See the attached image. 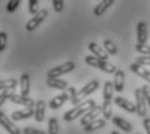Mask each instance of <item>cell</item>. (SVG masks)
<instances>
[{
	"mask_svg": "<svg viewBox=\"0 0 150 134\" xmlns=\"http://www.w3.org/2000/svg\"><path fill=\"white\" fill-rule=\"evenodd\" d=\"M96 102L93 100V99H88V100H83L82 103L77 104L73 107V109H69L68 112L64 113V116H63V120L67 122H71L73 121V120L79 119V117H82L83 115H85L88 111H90L93 107H96Z\"/></svg>",
	"mask_w": 150,
	"mask_h": 134,
	"instance_id": "6da1fadb",
	"label": "cell"
},
{
	"mask_svg": "<svg viewBox=\"0 0 150 134\" xmlns=\"http://www.w3.org/2000/svg\"><path fill=\"white\" fill-rule=\"evenodd\" d=\"M98 87H99V82L97 81V79H93V81H90L89 83H86L85 86L82 87L81 90L77 91V94L74 96H72L71 99H69V102H71V104L73 105H77L80 103H82V100L86 98V96H89L90 94H93L94 91H96Z\"/></svg>",
	"mask_w": 150,
	"mask_h": 134,
	"instance_id": "7a4b0ae2",
	"label": "cell"
},
{
	"mask_svg": "<svg viewBox=\"0 0 150 134\" xmlns=\"http://www.w3.org/2000/svg\"><path fill=\"white\" fill-rule=\"evenodd\" d=\"M85 62L88 65H90V67H94V68H98V69H100L102 72L105 73H108V74H112V73H116V67H115L114 64H111V62H108L107 60H100L96 58L94 55H90V56H86L85 58Z\"/></svg>",
	"mask_w": 150,
	"mask_h": 134,
	"instance_id": "3957f363",
	"label": "cell"
},
{
	"mask_svg": "<svg viewBox=\"0 0 150 134\" xmlns=\"http://www.w3.org/2000/svg\"><path fill=\"white\" fill-rule=\"evenodd\" d=\"M76 68V64L73 61H67L64 64L59 65V67H55L52 69H50L47 72V78H57V77L67 74V73H71L72 70Z\"/></svg>",
	"mask_w": 150,
	"mask_h": 134,
	"instance_id": "277c9868",
	"label": "cell"
},
{
	"mask_svg": "<svg viewBox=\"0 0 150 134\" xmlns=\"http://www.w3.org/2000/svg\"><path fill=\"white\" fill-rule=\"evenodd\" d=\"M48 16V11L47 9H41L38 11V13L37 15H34L33 17H31L30 20L26 22V26H25V29H26L28 31H34L37 29V27L39 26V25L42 24L43 21H45L46 18H47Z\"/></svg>",
	"mask_w": 150,
	"mask_h": 134,
	"instance_id": "5b68a950",
	"label": "cell"
},
{
	"mask_svg": "<svg viewBox=\"0 0 150 134\" xmlns=\"http://www.w3.org/2000/svg\"><path fill=\"white\" fill-rule=\"evenodd\" d=\"M134 98H136V108H137V115L140 117H146V112H148V103L146 99L142 94L141 89L134 90Z\"/></svg>",
	"mask_w": 150,
	"mask_h": 134,
	"instance_id": "8992f818",
	"label": "cell"
},
{
	"mask_svg": "<svg viewBox=\"0 0 150 134\" xmlns=\"http://www.w3.org/2000/svg\"><path fill=\"white\" fill-rule=\"evenodd\" d=\"M0 125L9 134H21V130L13 124L12 120H9L7 117V115L3 111H0Z\"/></svg>",
	"mask_w": 150,
	"mask_h": 134,
	"instance_id": "52a82bcc",
	"label": "cell"
},
{
	"mask_svg": "<svg viewBox=\"0 0 150 134\" xmlns=\"http://www.w3.org/2000/svg\"><path fill=\"white\" fill-rule=\"evenodd\" d=\"M100 113H102V105H96V107H93L90 111H88L81 117V125L82 126H86V125L90 124L91 121L97 120Z\"/></svg>",
	"mask_w": 150,
	"mask_h": 134,
	"instance_id": "ba28073f",
	"label": "cell"
},
{
	"mask_svg": "<svg viewBox=\"0 0 150 134\" xmlns=\"http://www.w3.org/2000/svg\"><path fill=\"white\" fill-rule=\"evenodd\" d=\"M9 100L12 102V103H14V104L25 105L26 108H34V107H35V103H37V102H34L30 96H25V95H21V94H20V95L14 94Z\"/></svg>",
	"mask_w": 150,
	"mask_h": 134,
	"instance_id": "9c48e42d",
	"label": "cell"
},
{
	"mask_svg": "<svg viewBox=\"0 0 150 134\" xmlns=\"http://www.w3.org/2000/svg\"><path fill=\"white\" fill-rule=\"evenodd\" d=\"M115 104L117 105V107H120L122 109L127 111V112L129 113H137V108H136V104H133L132 102L127 100V99L122 98V96H116V98L114 99Z\"/></svg>",
	"mask_w": 150,
	"mask_h": 134,
	"instance_id": "30bf717a",
	"label": "cell"
},
{
	"mask_svg": "<svg viewBox=\"0 0 150 134\" xmlns=\"http://www.w3.org/2000/svg\"><path fill=\"white\" fill-rule=\"evenodd\" d=\"M35 111L34 108H26V109H20V111H14V112L11 115L13 121H22V120L30 119L31 116H34Z\"/></svg>",
	"mask_w": 150,
	"mask_h": 134,
	"instance_id": "8fae6325",
	"label": "cell"
},
{
	"mask_svg": "<svg viewBox=\"0 0 150 134\" xmlns=\"http://www.w3.org/2000/svg\"><path fill=\"white\" fill-rule=\"evenodd\" d=\"M131 70L133 73H136L138 77H141L142 79H145L148 83H150V70H148L146 68H144L142 65L137 64V62H133V64H131Z\"/></svg>",
	"mask_w": 150,
	"mask_h": 134,
	"instance_id": "7c38bea8",
	"label": "cell"
},
{
	"mask_svg": "<svg viewBox=\"0 0 150 134\" xmlns=\"http://www.w3.org/2000/svg\"><path fill=\"white\" fill-rule=\"evenodd\" d=\"M89 51H90L91 53H93L96 58L100 59V60H108V53L107 51L105 50L103 47H99L97 43H94V42H91V43H89L88 46Z\"/></svg>",
	"mask_w": 150,
	"mask_h": 134,
	"instance_id": "4fadbf2b",
	"label": "cell"
},
{
	"mask_svg": "<svg viewBox=\"0 0 150 134\" xmlns=\"http://www.w3.org/2000/svg\"><path fill=\"white\" fill-rule=\"evenodd\" d=\"M69 94L67 93H63V94H60V95H56L54 99H51L50 100V103H48V105H50V108L51 109H59L60 107H63L64 105V103L67 100H69Z\"/></svg>",
	"mask_w": 150,
	"mask_h": 134,
	"instance_id": "5bb4252c",
	"label": "cell"
},
{
	"mask_svg": "<svg viewBox=\"0 0 150 134\" xmlns=\"http://www.w3.org/2000/svg\"><path fill=\"white\" fill-rule=\"evenodd\" d=\"M146 42H148V25L141 21L137 24V43L145 44Z\"/></svg>",
	"mask_w": 150,
	"mask_h": 134,
	"instance_id": "9a60e30c",
	"label": "cell"
},
{
	"mask_svg": "<svg viewBox=\"0 0 150 134\" xmlns=\"http://www.w3.org/2000/svg\"><path fill=\"white\" fill-rule=\"evenodd\" d=\"M112 124H114L115 126H117L119 129H122L123 132H125V133H131L132 130H133V126H132L127 120L122 119L120 116H114V117H112Z\"/></svg>",
	"mask_w": 150,
	"mask_h": 134,
	"instance_id": "2e32d148",
	"label": "cell"
},
{
	"mask_svg": "<svg viewBox=\"0 0 150 134\" xmlns=\"http://www.w3.org/2000/svg\"><path fill=\"white\" fill-rule=\"evenodd\" d=\"M46 83H47L48 87L55 89V90H67L68 89V82L60 78H47Z\"/></svg>",
	"mask_w": 150,
	"mask_h": 134,
	"instance_id": "e0dca14e",
	"label": "cell"
},
{
	"mask_svg": "<svg viewBox=\"0 0 150 134\" xmlns=\"http://www.w3.org/2000/svg\"><path fill=\"white\" fill-rule=\"evenodd\" d=\"M124 82H125V74L123 70L117 69L115 73V79H114V89L117 93H122L124 90Z\"/></svg>",
	"mask_w": 150,
	"mask_h": 134,
	"instance_id": "ac0fdd59",
	"label": "cell"
},
{
	"mask_svg": "<svg viewBox=\"0 0 150 134\" xmlns=\"http://www.w3.org/2000/svg\"><path fill=\"white\" fill-rule=\"evenodd\" d=\"M34 117H35L37 122H42L43 119H45V113H46V102L45 100H38L35 103V107H34Z\"/></svg>",
	"mask_w": 150,
	"mask_h": 134,
	"instance_id": "d6986e66",
	"label": "cell"
},
{
	"mask_svg": "<svg viewBox=\"0 0 150 134\" xmlns=\"http://www.w3.org/2000/svg\"><path fill=\"white\" fill-rule=\"evenodd\" d=\"M114 3H115V0H102V1H100L98 5H96V8H94V11H93L94 16L99 17V16L105 15V12L114 4Z\"/></svg>",
	"mask_w": 150,
	"mask_h": 134,
	"instance_id": "ffe728a7",
	"label": "cell"
},
{
	"mask_svg": "<svg viewBox=\"0 0 150 134\" xmlns=\"http://www.w3.org/2000/svg\"><path fill=\"white\" fill-rule=\"evenodd\" d=\"M20 86H21V95L29 96L30 93V76L28 73H24L20 78Z\"/></svg>",
	"mask_w": 150,
	"mask_h": 134,
	"instance_id": "44dd1931",
	"label": "cell"
},
{
	"mask_svg": "<svg viewBox=\"0 0 150 134\" xmlns=\"http://www.w3.org/2000/svg\"><path fill=\"white\" fill-rule=\"evenodd\" d=\"M106 126V120H94V121H91L90 124H88L86 126H83V130H85L86 133H91V132H96V130H99L102 129V128Z\"/></svg>",
	"mask_w": 150,
	"mask_h": 134,
	"instance_id": "7402d4cb",
	"label": "cell"
},
{
	"mask_svg": "<svg viewBox=\"0 0 150 134\" xmlns=\"http://www.w3.org/2000/svg\"><path fill=\"white\" fill-rule=\"evenodd\" d=\"M114 83L112 82H105L103 85V102H112L114 99Z\"/></svg>",
	"mask_w": 150,
	"mask_h": 134,
	"instance_id": "603a6c76",
	"label": "cell"
},
{
	"mask_svg": "<svg viewBox=\"0 0 150 134\" xmlns=\"http://www.w3.org/2000/svg\"><path fill=\"white\" fill-rule=\"evenodd\" d=\"M18 81L14 78H7V79H0V91H4L8 89H14L17 86Z\"/></svg>",
	"mask_w": 150,
	"mask_h": 134,
	"instance_id": "cb8c5ba5",
	"label": "cell"
},
{
	"mask_svg": "<svg viewBox=\"0 0 150 134\" xmlns=\"http://www.w3.org/2000/svg\"><path fill=\"white\" fill-rule=\"evenodd\" d=\"M103 48L107 51L108 55H116V53H117L116 44H115L112 41H110V39H106V41L103 42Z\"/></svg>",
	"mask_w": 150,
	"mask_h": 134,
	"instance_id": "d4e9b609",
	"label": "cell"
},
{
	"mask_svg": "<svg viewBox=\"0 0 150 134\" xmlns=\"http://www.w3.org/2000/svg\"><path fill=\"white\" fill-rule=\"evenodd\" d=\"M102 113L105 116V120H110L112 117V102H103Z\"/></svg>",
	"mask_w": 150,
	"mask_h": 134,
	"instance_id": "484cf974",
	"label": "cell"
},
{
	"mask_svg": "<svg viewBox=\"0 0 150 134\" xmlns=\"http://www.w3.org/2000/svg\"><path fill=\"white\" fill-rule=\"evenodd\" d=\"M48 134H59V122L56 117L48 119Z\"/></svg>",
	"mask_w": 150,
	"mask_h": 134,
	"instance_id": "4316f807",
	"label": "cell"
},
{
	"mask_svg": "<svg viewBox=\"0 0 150 134\" xmlns=\"http://www.w3.org/2000/svg\"><path fill=\"white\" fill-rule=\"evenodd\" d=\"M14 95V89H8L4 90L1 94H0V105H3L8 99H11Z\"/></svg>",
	"mask_w": 150,
	"mask_h": 134,
	"instance_id": "83f0119b",
	"label": "cell"
},
{
	"mask_svg": "<svg viewBox=\"0 0 150 134\" xmlns=\"http://www.w3.org/2000/svg\"><path fill=\"white\" fill-rule=\"evenodd\" d=\"M136 51L141 55H145V56H150V46L149 44H141L137 43L136 44Z\"/></svg>",
	"mask_w": 150,
	"mask_h": 134,
	"instance_id": "f1b7e54d",
	"label": "cell"
},
{
	"mask_svg": "<svg viewBox=\"0 0 150 134\" xmlns=\"http://www.w3.org/2000/svg\"><path fill=\"white\" fill-rule=\"evenodd\" d=\"M28 11L30 15L38 13V0H28Z\"/></svg>",
	"mask_w": 150,
	"mask_h": 134,
	"instance_id": "f546056e",
	"label": "cell"
},
{
	"mask_svg": "<svg viewBox=\"0 0 150 134\" xmlns=\"http://www.w3.org/2000/svg\"><path fill=\"white\" fill-rule=\"evenodd\" d=\"M20 4H21V0H9L8 4H7V12L13 13L14 11L20 7Z\"/></svg>",
	"mask_w": 150,
	"mask_h": 134,
	"instance_id": "4dcf8cb0",
	"label": "cell"
},
{
	"mask_svg": "<svg viewBox=\"0 0 150 134\" xmlns=\"http://www.w3.org/2000/svg\"><path fill=\"white\" fill-rule=\"evenodd\" d=\"M7 43H8V35L4 31H0V52L7 48Z\"/></svg>",
	"mask_w": 150,
	"mask_h": 134,
	"instance_id": "1f68e13d",
	"label": "cell"
},
{
	"mask_svg": "<svg viewBox=\"0 0 150 134\" xmlns=\"http://www.w3.org/2000/svg\"><path fill=\"white\" fill-rule=\"evenodd\" d=\"M52 5H54L55 12L57 13L63 12V9H64V0H52Z\"/></svg>",
	"mask_w": 150,
	"mask_h": 134,
	"instance_id": "d6a6232c",
	"label": "cell"
},
{
	"mask_svg": "<svg viewBox=\"0 0 150 134\" xmlns=\"http://www.w3.org/2000/svg\"><path fill=\"white\" fill-rule=\"evenodd\" d=\"M136 62L140 65H142V67H150V56H140V58L136 59Z\"/></svg>",
	"mask_w": 150,
	"mask_h": 134,
	"instance_id": "836d02e7",
	"label": "cell"
},
{
	"mask_svg": "<svg viewBox=\"0 0 150 134\" xmlns=\"http://www.w3.org/2000/svg\"><path fill=\"white\" fill-rule=\"evenodd\" d=\"M24 134H46L43 130L41 129H35V128H30V126H26L24 130H22Z\"/></svg>",
	"mask_w": 150,
	"mask_h": 134,
	"instance_id": "e575fe53",
	"label": "cell"
},
{
	"mask_svg": "<svg viewBox=\"0 0 150 134\" xmlns=\"http://www.w3.org/2000/svg\"><path fill=\"white\" fill-rule=\"evenodd\" d=\"M141 90H142V94H144V96H145V99H146V103H148V105L150 107V86L144 85V86L141 87Z\"/></svg>",
	"mask_w": 150,
	"mask_h": 134,
	"instance_id": "d590c367",
	"label": "cell"
},
{
	"mask_svg": "<svg viewBox=\"0 0 150 134\" xmlns=\"http://www.w3.org/2000/svg\"><path fill=\"white\" fill-rule=\"evenodd\" d=\"M142 125H144V128H145V130H146V134H150V117H144L142 120Z\"/></svg>",
	"mask_w": 150,
	"mask_h": 134,
	"instance_id": "8d00e7d4",
	"label": "cell"
},
{
	"mask_svg": "<svg viewBox=\"0 0 150 134\" xmlns=\"http://www.w3.org/2000/svg\"><path fill=\"white\" fill-rule=\"evenodd\" d=\"M68 94H69V98H72V96H74L77 94V89L76 87H68Z\"/></svg>",
	"mask_w": 150,
	"mask_h": 134,
	"instance_id": "74e56055",
	"label": "cell"
},
{
	"mask_svg": "<svg viewBox=\"0 0 150 134\" xmlns=\"http://www.w3.org/2000/svg\"><path fill=\"white\" fill-rule=\"evenodd\" d=\"M111 134H119V133H117V132H112Z\"/></svg>",
	"mask_w": 150,
	"mask_h": 134,
	"instance_id": "f35d334b",
	"label": "cell"
},
{
	"mask_svg": "<svg viewBox=\"0 0 150 134\" xmlns=\"http://www.w3.org/2000/svg\"><path fill=\"white\" fill-rule=\"evenodd\" d=\"M149 70H150V69H149Z\"/></svg>",
	"mask_w": 150,
	"mask_h": 134,
	"instance_id": "ab89813d",
	"label": "cell"
}]
</instances>
